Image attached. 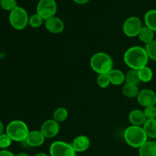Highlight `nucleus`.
I'll use <instances>...</instances> for the list:
<instances>
[{
	"label": "nucleus",
	"instance_id": "nucleus-1",
	"mask_svg": "<svg viewBox=\"0 0 156 156\" xmlns=\"http://www.w3.org/2000/svg\"><path fill=\"white\" fill-rule=\"evenodd\" d=\"M149 56L146 49L140 46L131 47L125 52L123 60L125 64L131 69L139 70L147 66Z\"/></svg>",
	"mask_w": 156,
	"mask_h": 156
},
{
	"label": "nucleus",
	"instance_id": "nucleus-2",
	"mask_svg": "<svg viewBox=\"0 0 156 156\" xmlns=\"http://www.w3.org/2000/svg\"><path fill=\"white\" fill-rule=\"evenodd\" d=\"M123 139L128 146L135 149H140L146 142L148 141V136L143 126H128L123 133Z\"/></svg>",
	"mask_w": 156,
	"mask_h": 156
},
{
	"label": "nucleus",
	"instance_id": "nucleus-3",
	"mask_svg": "<svg viewBox=\"0 0 156 156\" xmlns=\"http://www.w3.org/2000/svg\"><path fill=\"white\" fill-rule=\"evenodd\" d=\"M90 66L98 74H108L114 66V62L109 54L98 52L93 55L90 59Z\"/></svg>",
	"mask_w": 156,
	"mask_h": 156
},
{
	"label": "nucleus",
	"instance_id": "nucleus-4",
	"mask_svg": "<svg viewBox=\"0 0 156 156\" xmlns=\"http://www.w3.org/2000/svg\"><path fill=\"white\" fill-rule=\"evenodd\" d=\"M29 128L26 123L20 120L11 121L5 127V133L10 136L12 141L24 142L28 135Z\"/></svg>",
	"mask_w": 156,
	"mask_h": 156
},
{
	"label": "nucleus",
	"instance_id": "nucleus-5",
	"mask_svg": "<svg viewBox=\"0 0 156 156\" xmlns=\"http://www.w3.org/2000/svg\"><path fill=\"white\" fill-rule=\"evenodd\" d=\"M9 19L11 26L18 30L25 28L29 22V16L27 11L20 6L10 12Z\"/></svg>",
	"mask_w": 156,
	"mask_h": 156
},
{
	"label": "nucleus",
	"instance_id": "nucleus-6",
	"mask_svg": "<svg viewBox=\"0 0 156 156\" xmlns=\"http://www.w3.org/2000/svg\"><path fill=\"white\" fill-rule=\"evenodd\" d=\"M57 11V4L55 0H40L37 5V13L47 21L55 16Z\"/></svg>",
	"mask_w": 156,
	"mask_h": 156
},
{
	"label": "nucleus",
	"instance_id": "nucleus-7",
	"mask_svg": "<svg viewBox=\"0 0 156 156\" xmlns=\"http://www.w3.org/2000/svg\"><path fill=\"white\" fill-rule=\"evenodd\" d=\"M143 27V22L140 18L131 16L126 18L123 22V30L126 36L129 37H138L139 33Z\"/></svg>",
	"mask_w": 156,
	"mask_h": 156
},
{
	"label": "nucleus",
	"instance_id": "nucleus-8",
	"mask_svg": "<svg viewBox=\"0 0 156 156\" xmlns=\"http://www.w3.org/2000/svg\"><path fill=\"white\" fill-rule=\"evenodd\" d=\"M50 156H76V152L72 144L64 141H55L50 145Z\"/></svg>",
	"mask_w": 156,
	"mask_h": 156
},
{
	"label": "nucleus",
	"instance_id": "nucleus-9",
	"mask_svg": "<svg viewBox=\"0 0 156 156\" xmlns=\"http://www.w3.org/2000/svg\"><path fill=\"white\" fill-rule=\"evenodd\" d=\"M40 130L46 139L54 138L59 133L60 126H59V123L56 120H54L53 119H50V120H45L42 123L41 128H40Z\"/></svg>",
	"mask_w": 156,
	"mask_h": 156
},
{
	"label": "nucleus",
	"instance_id": "nucleus-10",
	"mask_svg": "<svg viewBox=\"0 0 156 156\" xmlns=\"http://www.w3.org/2000/svg\"><path fill=\"white\" fill-rule=\"evenodd\" d=\"M136 99L138 103L144 108L155 106L156 93L153 90L149 89V88L143 89L140 91Z\"/></svg>",
	"mask_w": 156,
	"mask_h": 156
},
{
	"label": "nucleus",
	"instance_id": "nucleus-11",
	"mask_svg": "<svg viewBox=\"0 0 156 156\" xmlns=\"http://www.w3.org/2000/svg\"><path fill=\"white\" fill-rule=\"evenodd\" d=\"M45 27L47 31L52 34H59L63 31L64 22L61 18L53 16L45 21Z\"/></svg>",
	"mask_w": 156,
	"mask_h": 156
},
{
	"label": "nucleus",
	"instance_id": "nucleus-12",
	"mask_svg": "<svg viewBox=\"0 0 156 156\" xmlns=\"http://www.w3.org/2000/svg\"><path fill=\"white\" fill-rule=\"evenodd\" d=\"M45 136L41 130H31L29 132L27 139L24 142L30 147H39L42 146L45 141Z\"/></svg>",
	"mask_w": 156,
	"mask_h": 156
},
{
	"label": "nucleus",
	"instance_id": "nucleus-13",
	"mask_svg": "<svg viewBox=\"0 0 156 156\" xmlns=\"http://www.w3.org/2000/svg\"><path fill=\"white\" fill-rule=\"evenodd\" d=\"M91 145V141L88 136L85 135L78 136L74 139L72 146L76 152H84L88 150Z\"/></svg>",
	"mask_w": 156,
	"mask_h": 156
},
{
	"label": "nucleus",
	"instance_id": "nucleus-14",
	"mask_svg": "<svg viewBox=\"0 0 156 156\" xmlns=\"http://www.w3.org/2000/svg\"><path fill=\"white\" fill-rule=\"evenodd\" d=\"M129 120L131 125L138 126H143L147 118L146 117L144 111L140 109H135L130 111L129 114Z\"/></svg>",
	"mask_w": 156,
	"mask_h": 156
},
{
	"label": "nucleus",
	"instance_id": "nucleus-15",
	"mask_svg": "<svg viewBox=\"0 0 156 156\" xmlns=\"http://www.w3.org/2000/svg\"><path fill=\"white\" fill-rule=\"evenodd\" d=\"M140 156H156V142L147 141L139 149Z\"/></svg>",
	"mask_w": 156,
	"mask_h": 156
},
{
	"label": "nucleus",
	"instance_id": "nucleus-16",
	"mask_svg": "<svg viewBox=\"0 0 156 156\" xmlns=\"http://www.w3.org/2000/svg\"><path fill=\"white\" fill-rule=\"evenodd\" d=\"M108 76H109L110 82L111 84L114 85H120L125 82V74L120 69H113L109 73H108Z\"/></svg>",
	"mask_w": 156,
	"mask_h": 156
},
{
	"label": "nucleus",
	"instance_id": "nucleus-17",
	"mask_svg": "<svg viewBox=\"0 0 156 156\" xmlns=\"http://www.w3.org/2000/svg\"><path fill=\"white\" fill-rule=\"evenodd\" d=\"M154 36H155V32L152 29L148 27L147 26H143L138 34L139 39L146 44H149V43L152 42L153 40H155Z\"/></svg>",
	"mask_w": 156,
	"mask_h": 156
},
{
	"label": "nucleus",
	"instance_id": "nucleus-18",
	"mask_svg": "<svg viewBox=\"0 0 156 156\" xmlns=\"http://www.w3.org/2000/svg\"><path fill=\"white\" fill-rule=\"evenodd\" d=\"M140 89L138 88V85H133V84L125 83L122 88V92L125 97L128 98H137L139 93H140Z\"/></svg>",
	"mask_w": 156,
	"mask_h": 156
},
{
	"label": "nucleus",
	"instance_id": "nucleus-19",
	"mask_svg": "<svg viewBox=\"0 0 156 156\" xmlns=\"http://www.w3.org/2000/svg\"><path fill=\"white\" fill-rule=\"evenodd\" d=\"M143 127L148 138L156 139V118L147 119Z\"/></svg>",
	"mask_w": 156,
	"mask_h": 156
},
{
	"label": "nucleus",
	"instance_id": "nucleus-20",
	"mask_svg": "<svg viewBox=\"0 0 156 156\" xmlns=\"http://www.w3.org/2000/svg\"><path fill=\"white\" fill-rule=\"evenodd\" d=\"M144 21L146 26L156 32V9H151L145 14Z\"/></svg>",
	"mask_w": 156,
	"mask_h": 156
},
{
	"label": "nucleus",
	"instance_id": "nucleus-21",
	"mask_svg": "<svg viewBox=\"0 0 156 156\" xmlns=\"http://www.w3.org/2000/svg\"><path fill=\"white\" fill-rule=\"evenodd\" d=\"M138 76L140 82H149L153 78V72L150 67L146 66L138 70Z\"/></svg>",
	"mask_w": 156,
	"mask_h": 156
},
{
	"label": "nucleus",
	"instance_id": "nucleus-22",
	"mask_svg": "<svg viewBox=\"0 0 156 156\" xmlns=\"http://www.w3.org/2000/svg\"><path fill=\"white\" fill-rule=\"evenodd\" d=\"M69 112L65 108L59 107L56 108L53 114V119L59 123H62L68 118Z\"/></svg>",
	"mask_w": 156,
	"mask_h": 156
},
{
	"label": "nucleus",
	"instance_id": "nucleus-23",
	"mask_svg": "<svg viewBox=\"0 0 156 156\" xmlns=\"http://www.w3.org/2000/svg\"><path fill=\"white\" fill-rule=\"evenodd\" d=\"M140 81L138 76V70L136 69H129V71L125 74V83L133 84V85H136L140 83Z\"/></svg>",
	"mask_w": 156,
	"mask_h": 156
},
{
	"label": "nucleus",
	"instance_id": "nucleus-24",
	"mask_svg": "<svg viewBox=\"0 0 156 156\" xmlns=\"http://www.w3.org/2000/svg\"><path fill=\"white\" fill-rule=\"evenodd\" d=\"M145 49L149 59L156 61V40H153L152 42L146 44Z\"/></svg>",
	"mask_w": 156,
	"mask_h": 156
},
{
	"label": "nucleus",
	"instance_id": "nucleus-25",
	"mask_svg": "<svg viewBox=\"0 0 156 156\" xmlns=\"http://www.w3.org/2000/svg\"><path fill=\"white\" fill-rule=\"evenodd\" d=\"M44 19L37 13L33 14L29 17L28 24L33 28H38L42 25Z\"/></svg>",
	"mask_w": 156,
	"mask_h": 156
},
{
	"label": "nucleus",
	"instance_id": "nucleus-26",
	"mask_svg": "<svg viewBox=\"0 0 156 156\" xmlns=\"http://www.w3.org/2000/svg\"><path fill=\"white\" fill-rule=\"evenodd\" d=\"M0 6L4 10L12 12L18 5L16 0H0Z\"/></svg>",
	"mask_w": 156,
	"mask_h": 156
},
{
	"label": "nucleus",
	"instance_id": "nucleus-27",
	"mask_svg": "<svg viewBox=\"0 0 156 156\" xmlns=\"http://www.w3.org/2000/svg\"><path fill=\"white\" fill-rule=\"evenodd\" d=\"M97 83L101 88H107L111 85L108 74H99L97 78Z\"/></svg>",
	"mask_w": 156,
	"mask_h": 156
},
{
	"label": "nucleus",
	"instance_id": "nucleus-28",
	"mask_svg": "<svg viewBox=\"0 0 156 156\" xmlns=\"http://www.w3.org/2000/svg\"><path fill=\"white\" fill-rule=\"evenodd\" d=\"M12 140L7 133L0 135V149H6L12 145Z\"/></svg>",
	"mask_w": 156,
	"mask_h": 156
},
{
	"label": "nucleus",
	"instance_id": "nucleus-29",
	"mask_svg": "<svg viewBox=\"0 0 156 156\" xmlns=\"http://www.w3.org/2000/svg\"><path fill=\"white\" fill-rule=\"evenodd\" d=\"M144 113L147 119L156 118V107L150 106L148 108H145Z\"/></svg>",
	"mask_w": 156,
	"mask_h": 156
},
{
	"label": "nucleus",
	"instance_id": "nucleus-30",
	"mask_svg": "<svg viewBox=\"0 0 156 156\" xmlns=\"http://www.w3.org/2000/svg\"><path fill=\"white\" fill-rule=\"evenodd\" d=\"M0 156H16L14 153H12L11 151L7 149H2L0 151Z\"/></svg>",
	"mask_w": 156,
	"mask_h": 156
},
{
	"label": "nucleus",
	"instance_id": "nucleus-31",
	"mask_svg": "<svg viewBox=\"0 0 156 156\" xmlns=\"http://www.w3.org/2000/svg\"><path fill=\"white\" fill-rule=\"evenodd\" d=\"M76 4L78 5H85L87 4L90 0H73Z\"/></svg>",
	"mask_w": 156,
	"mask_h": 156
},
{
	"label": "nucleus",
	"instance_id": "nucleus-32",
	"mask_svg": "<svg viewBox=\"0 0 156 156\" xmlns=\"http://www.w3.org/2000/svg\"><path fill=\"white\" fill-rule=\"evenodd\" d=\"M4 130H5L4 124H3L2 122L0 120V135H2V133H4Z\"/></svg>",
	"mask_w": 156,
	"mask_h": 156
},
{
	"label": "nucleus",
	"instance_id": "nucleus-33",
	"mask_svg": "<svg viewBox=\"0 0 156 156\" xmlns=\"http://www.w3.org/2000/svg\"><path fill=\"white\" fill-rule=\"evenodd\" d=\"M34 156H50V155H47V153H44V152H40V153L36 154Z\"/></svg>",
	"mask_w": 156,
	"mask_h": 156
},
{
	"label": "nucleus",
	"instance_id": "nucleus-34",
	"mask_svg": "<svg viewBox=\"0 0 156 156\" xmlns=\"http://www.w3.org/2000/svg\"><path fill=\"white\" fill-rule=\"evenodd\" d=\"M16 156H30V155H28V154L26 153V152H20L18 155H16Z\"/></svg>",
	"mask_w": 156,
	"mask_h": 156
},
{
	"label": "nucleus",
	"instance_id": "nucleus-35",
	"mask_svg": "<svg viewBox=\"0 0 156 156\" xmlns=\"http://www.w3.org/2000/svg\"><path fill=\"white\" fill-rule=\"evenodd\" d=\"M155 142H156V141H155Z\"/></svg>",
	"mask_w": 156,
	"mask_h": 156
}]
</instances>
